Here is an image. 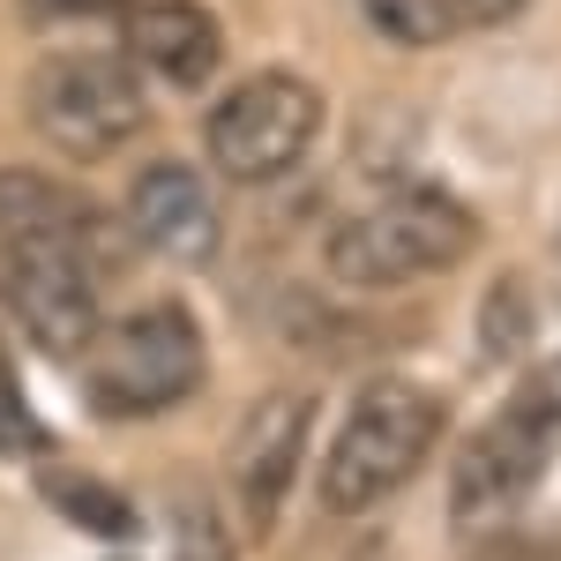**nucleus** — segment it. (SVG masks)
<instances>
[{
  "instance_id": "obj_1",
  "label": "nucleus",
  "mask_w": 561,
  "mask_h": 561,
  "mask_svg": "<svg viewBox=\"0 0 561 561\" xmlns=\"http://www.w3.org/2000/svg\"><path fill=\"white\" fill-rule=\"evenodd\" d=\"M105 217L45 173H0V307L45 352L76 359L105 322Z\"/></svg>"
},
{
  "instance_id": "obj_2",
  "label": "nucleus",
  "mask_w": 561,
  "mask_h": 561,
  "mask_svg": "<svg viewBox=\"0 0 561 561\" xmlns=\"http://www.w3.org/2000/svg\"><path fill=\"white\" fill-rule=\"evenodd\" d=\"M449 434V404L442 389L412 382V375H375V382L352 389L345 420L330 434L322 465H314V502L330 517H375L382 502H397L412 479L434 465Z\"/></svg>"
},
{
  "instance_id": "obj_3",
  "label": "nucleus",
  "mask_w": 561,
  "mask_h": 561,
  "mask_svg": "<svg viewBox=\"0 0 561 561\" xmlns=\"http://www.w3.org/2000/svg\"><path fill=\"white\" fill-rule=\"evenodd\" d=\"M76 382H83L90 420L142 427L165 420L180 404H195L210 382V337L180 300L128 307L113 322H98V337L76 352Z\"/></svg>"
},
{
  "instance_id": "obj_4",
  "label": "nucleus",
  "mask_w": 561,
  "mask_h": 561,
  "mask_svg": "<svg viewBox=\"0 0 561 561\" xmlns=\"http://www.w3.org/2000/svg\"><path fill=\"white\" fill-rule=\"evenodd\" d=\"M479 248V217L434 187H397L382 203L352 210L330 225L322 240V270L330 285L345 293H397V285H420L442 277Z\"/></svg>"
},
{
  "instance_id": "obj_5",
  "label": "nucleus",
  "mask_w": 561,
  "mask_h": 561,
  "mask_svg": "<svg viewBox=\"0 0 561 561\" xmlns=\"http://www.w3.org/2000/svg\"><path fill=\"white\" fill-rule=\"evenodd\" d=\"M23 121L53 158L98 165L150 128V90L121 53H45L23 76Z\"/></svg>"
},
{
  "instance_id": "obj_6",
  "label": "nucleus",
  "mask_w": 561,
  "mask_h": 561,
  "mask_svg": "<svg viewBox=\"0 0 561 561\" xmlns=\"http://www.w3.org/2000/svg\"><path fill=\"white\" fill-rule=\"evenodd\" d=\"M561 457V389L554 382H517L465 442V457L449 465V524L472 539L494 531L517 502H531V486L547 479Z\"/></svg>"
},
{
  "instance_id": "obj_7",
  "label": "nucleus",
  "mask_w": 561,
  "mask_h": 561,
  "mask_svg": "<svg viewBox=\"0 0 561 561\" xmlns=\"http://www.w3.org/2000/svg\"><path fill=\"white\" fill-rule=\"evenodd\" d=\"M322 90L293 68H262L248 83H232L203 121V150L232 187H270V180L300 173L322 142Z\"/></svg>"
},
{
  "instance_id": "obj_8",
  "label": "nucleus",
  "mask_w": 561,
  "mask_h": 561,
  "mask_svg": "<svg viewBox=\"0 0 561 561\" xmlns=\"http://www.w3.org/2000/svg\"><path fill=\"white\" fill-rule=\"evenodd\" d=\"M307 449H314V397L307 389H270L248 404V420L232 427V449H225V494L248 524V539H270L285 524Z\"/></svg>"
},
{
  "instance_id": "obj_9",
  "label": "nucleus",
  "mask_w": 561,
  "mask_h": 561,
  "mask_svg": "<svg viewBox=\"0 0 561 561\" xmlns=\"http://www.w3.org/2000/svg\"><path fill=\"white\" fill-rule=\"evenodd\" d=\"M121 225L142 255L173 262V270H203L225 240V217H217L210 180L195 173L187 158H158L128 180V203H121Z\"/></svg>"
},
{
  "instance_id": "obj_10",
  "label": "nucleus",
  "mask_w": 561,
  "mask_h": 561,
  "mask_svg": "<svg viewBox=\"0 0 561 561\" xmlns=\"http://www.w3.org/2000/svg\"><path fill=\"white\" fill-rule=\"evenodd\" d=\"M121 60L158 90H203L225 68V31L203 0H128L121 8Z\"/></svg>"
},
{
  "instance_id": "obj_11",
  "label": "nucleus",
  "mask_w": 561,
  "mask_h": 561,
  "mask_svg": "<svg viewBox=\"0 0 561 561\" xmlns=\"http://www.w3.org/2000/svg\"><path fill=\"white\" fill-rule=\"evenodd\" d=\"M359 15H367V31L397 53H427L457 31V8L449 0H352Z\"/></svg>"
},
{
  "instance_id": "obj_12",
  "label": "nucleus",
  "mask_w": 561,
  "mask_h": 561,
  "mask_svg": "<svg viewBox=\"0 0 561 561\" xmlns=\"http://www.w3.org/2000/svg\"><path fill=\"white\" fill-rule=\"evenodd\" d=\"M531 345V300H524V277H502L486 293V352L510 359V352Z\"/></svg>"
},
{
  "instance_id": "obj_13",
  "label": "nucleus",
  "mask_w": 561,
  "mask_h": 561,
  "mask_svg": "<svg viewBox=\"0 0 561 561\" xmlns=\"http://www.w3.org/2000/svg\"><path fill=\"white\" fill-rule=\"evenodd\" d=\"M45 494H60V502L83 517V531H135L128 502H113V494H90V486H76V479H45Z\"/></svg>"
},
{
  "instance_id": "obj_14",
  "label": "nucleus",
  "mask_w": 561,
  "mask_h": 561,
  "mask_svg": "<svg viewBox=\"0 0 561 561\" xmlns=\"http://www.w3.org/2000/svg\"><path fill=\"white\" fill-rule=\"evenodd\" d=\"M38 23H90V15H121L128 0H23Z\"/></svg>"
},
{
  "instance_id": "obj_15",
  "label": "nucleus",
  "mask_w": 561,
  "mask_h": 561,
  "mask_svg": "<svg viewBox=\"0 0 561 561\" xmlns=\"http://www.w3.org/2000/svg\"><path fill=\"white\" fill-rule=\"evenodd\" d=\"M457 8V23H502V15H517L524 0H449Z\"/></svg>"
},
{
  "instance_id": "obj_16",
  "label": "nucleus",
  "mask_w": 561,
  "mask_h": 561,
  "mask_svg": "<svg viewBox=\"0 0 561 561\" xmlns=\"http://www.w3.org/2000/svg\"><path fill=\"white\" fill-rule=\"evenodd\" d=\"M479 561H517V554H479Z\"/></svg>"
}]
</instances>
